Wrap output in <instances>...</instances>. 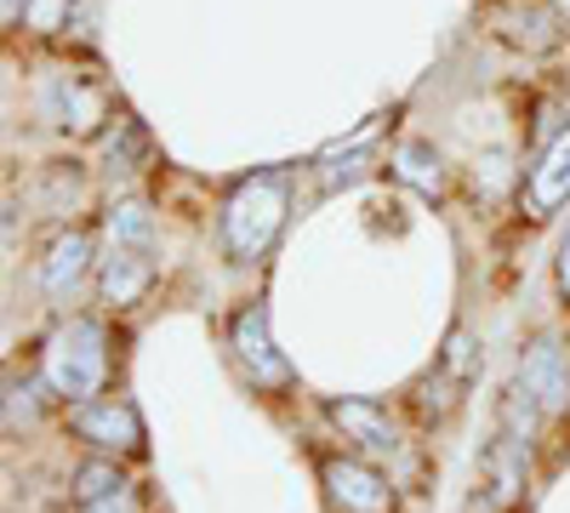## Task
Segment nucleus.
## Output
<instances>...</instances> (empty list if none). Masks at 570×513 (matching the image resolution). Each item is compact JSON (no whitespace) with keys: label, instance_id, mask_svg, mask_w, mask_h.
Segmentation results:
<instances>
[{"label":"nucleus","instance_id":"obj_1","mask_svg":"<svg viewBox=\"0 0 570 513\" xmlns=\"http://www.w3.org/2000/svg\"><path fill=\"white\" fill-rule=\"evenodd\" d=\"M292 211V177L285 171H252L246 182H234V195L223 200V246L234 263H257L285 228Z\"/></svg>","mask_w":570,"mask_h":513},{"label":"nucleus","instance_id":"obj_2","mask_svg":"<svg viewBox=\"0 0 570 513\" xmlns=\"http://www.w3.org/2000/svg\"><path fill=\"white\" fill-rule=\"evenodd\" d=\"M46 388H52L58 399L69 405H86L91 394L104 388L109 377V337L98 319H69L63 332L52 337V348H46V365H40Z\"/></svg>","mask_w":570,"mask_h":513},{"label":"nucleus","instance_id":"obj_3","mask_svg":"<svg viewBox=\"0 0 570 513\" xmlns=\"http://www.w3.org/2000/svg\"><path fill=\"white\" fill-rule=\"evenodd\" d=\"M228 348H234V359L246 365L252 388H268V394L292 388V365H285V354H279L274 337H268V308H263V303H246L240 314H234Z\"/></svg>","mask_w":570,"mask_h":513},{"label":"nucleus","instance_id":"obj_4","mask_svg":"<svg viewBox=\"0 0 570 513\" xmlns=\"http://www.w3.org/2000/svg\"><path fill=\"white\" fill-rule=\"evenodd\" d=\"M69 428H75L86 445L109 451V456H142V416H137L126 399H86V405L69 416Z\"/></svg>","mask_w":570,"mask_h":513},{"label":"nucleus","instance_id":"obj_5","mask_svg":"<svg viewBox=\"0 0 570 513\" xmlns=\"http://www.w3.org/2000/svg\"><path fill=\"white\" fill-rule=\"evenodd\" d=\"M320 480H325L331 502H337L343 513H389L394 507L389 480L376 474L371 462H360V456H325L320 462Z\"/></svg>","mask_w":570,"mask_h":513},{"label":"nucleus","instance_id":"obj_6","mask_svg":"<svg viewBox=\"0 0 570 513\" xmlns=\"http://www.w3.org/2000/svg\"><path fill=\"white\" fill-rule=\"evenodd\" d=\"M564 200H570V126L537 155V166L525 171V189H519V206H525L531 223L553 217Z\"/></svg>","mask_w":570,"mask_h":513},{"label":"nucleus","instance_id":"obj_7","mask_svg":"<svg viewBox=\"0 0 570 513\" xmlns=\"http://www.w3.org/2000/svg\"><path fill=\"white\" fill-rule=\"evenodd\" d=\"M86 268H91V228H63V235L46 246V257H40V292L52 303H63L86 279Z\"/></svg>","mask_w":570,"mask_h":513},{"label":"nucleus","instance_id":"obj_8","mask_svg":"<svg viewBox=\"0 0 570 513\" xmlns=\"http://www.w3.org/2000/svg\"><path fill=\"white\" fill-rule=\"evenodd\" d=\"M519 388H525L542 411H564L570 405V377H564V354L542 337L525 348V359H519Z\"/></svg>","mask_w":570,"mask_h":513},{"label":"nucleus","instance_id":"obj_9","mask_svg":"<svg viewBox=\"0 0 570 513\" xmlns=\"http://www.w3.org/2000/svg\"><path fill=\"white\" fill-rule=\"evenodd\" d=\"M325 416L343 428V440H354L360 451H394V416L376 399H331Z\"/></svg>","mask_w":570,"mask_h":513},{"label":"nucleus","instance_id":"obj_10","mask_svg":"<svg viewBox=\"0 0 570 513\" xmlns=\"http://www.w3.org/2000/svg\"><path fill=\"white\" fill-rule=\"evenodd\" d=\"M149 279H155V263H149V251H131V246H115L109 257H104V274H98V286H104V297L115 303V308H131L142 292H149Z\"/></svg>","mask_w":570,"mask_h":513},{"label":"nucleus","instance_id":"obj_11","mask_svg":"<svg viewBox=\"0 0 570 513\" xmlns=\"http://www.w3.org/2000/svg\"><path fill=\"white\" fill-rule=\"evenodd\" d=\"M91 103V91L75 80V75H52V80H46V98H40V115L46 120H52V126H91L86 109Z\"/></svg>","mask_w":570,"mask_h":513},{"label":"nucleus","instance_id":"obj_12","mask_svg":"<svg viewBox=\"0 0 570 513\" xmlns=\"http://www.w3.org/2000/svg\"><path fill=\"white\" fill-rule=\"evenodd\" d=\"M104 160H109L115 171H137L142 160H149V131H142L131 115H120L115 131L104 137Z\"/></svg>","mask_w":570,"mask_h":513},{"label":"nucleus","instance_id":"obj_13","mask_svg":"<svg viewBox=\"0 0 570 513\" xmlns=\"http://www.w3.org/2000/svg\"><path fill=\"white\" fill-rule=\"evenodd\" d=\"M394 160H400V177H405V182H416L422 195H440L445 171H440V155L428 149V144H405V149H400Z\"/></svg>","mask_w":570,"mask_h":513},{"label":"nucleus","instance_id":"obj_14","mask_svg":"<svg viewBox=\"0 0 570 513\" xmlns=\"http://www.w3.org/2000/svg\"><path fill=\"white\" fill-rule=\"evenodd\" d=\"M126 491V474L115 468V462H86V468H75V502H104V496H120Z\"/></svg>","mask_w":570,"mask_h":513},{"label":"nucleus","instance_id":"obj_15","mask_svg":"<svg viewBox=\"0 0 570 513\" xmlns=\"http://www.w3.org/2000/svg\"><path fill=\"white\" fill-rule=\"evenodd\" d=\"M109 240L115 246H131V251H149V211H142V206H115L109 211Z\"/></svg>","mask_w":570,"mask_h":513},{"label":"nucleus","instance_id":"obj_16","mask_svg":"<svg viewBox=\"0 0 570 513\" xmlns=\"http://www.w3.org/2000/svg\"><path fill=\"white\" fill-rule=\"evenodd\" d=\"M80 513H137V502H131V491H120V496H104V502H86Z\"/></svg>","mask_w":570,"mask_h":513},{"label":"nucleus","instance_id":"obj_17","mask_svg":"<svg viewBox=\"0 0 570 513\" xmlns=\"http://www.w3.org/2000/svg\"><path fill=\"white\" fill-rule=\"evenodd\" d=\"M559 297L570 303V235L559 240Z\"/></svg>","mask_w":570,"mask_h":513},{"label":"nucleus","instance_id":"obj_18","mask_svg":"<svg viewBox=\"0 0 570 513\" xmlns=\"http://www.w3.org/2000/svg\"><path fill=\"white\" fill-rule=\"evenodd\" d=\"M0 18H7V29H18V23L29 18V0H7V7H0Z\"/></svg>","mask_w":570,"mask_h":513},{"label":"nucleus","instance_id":"obj_19","mask_svg":"<svg viewBox=\"0 0 570 513\" xmlns=\"http://www.w3.org/2000/svg\"><path fill=\"white\" fill-rule=\"evenodd\" d=\"M559 7H564V18H570V0H559Z\"/></svg>","mask_w":570,"mask_h":513}]
</instances>
